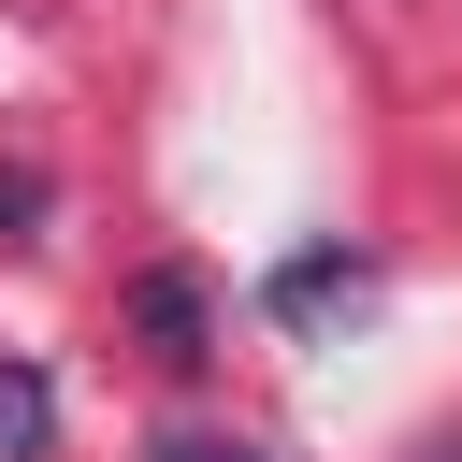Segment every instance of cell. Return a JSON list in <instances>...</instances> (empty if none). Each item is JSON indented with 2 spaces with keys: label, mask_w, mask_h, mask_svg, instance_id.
<instances>
[{
  "label": "cell",
  "mask_w": 462,
  "mask_h": 462,
  "mask_svg": "<svg viewBox=\"0 0 462 462\" xmlns=\"http://www.w3.org/2000/svg\"><path fill=\"white\" fill-rule=\"evenodd\" d=\"M130 332H144V361L202 375V361H217V289H202V274H173V260H159V274H130Z\"/></svg>",
  "instance_id": "cell-1"
},
{
  "label": "cell",
  "mask_w": 462,
  "mask_h": 462,
  "mask_svg": "<svg viewBox=\"0 0 462 462\" xmlns=\"http://www.w3.org/2000/svg\"><path fill=\"white\" fill-rule=\"evenodd\" d=\"M419 462H462V433H433V448H419Z\"/></svg>",
  "instance_id": "cell-6"
},
{
  "label": "cell",
  "mask_w": 462,
  "mask_h": 462,
  "mask_svg": "<svg viewBox=\"0 0 462 462\" xmlns=\"http://www.w3.org/2000/svg\"><path fill=\"white\" fill-rule=\"evenodd\" d=\"M361 289H375V260H361V245H303V260H274V289H260V303H274L289 332H318V318H332V303H361Z\"/></svg>",
  "instance_id": "cell-2"
},
{
  "label": "cell",
  "mask_w": 462,
  "mask_h": 462,
  "mask_svg": "<svg viewBox=\"0 0 462 462\" xmlns=\"http://www.w3.org/2000/svg\"><path fill=\"white\" fill-rule=\"evenodd\" d=\"M144 462H274V448H245V433H159Z\"/></svg>",
  "instance_id": "cell-5"
},
{
  "label": "cell",
  "mask_w": 462,
  "mask_h": 462,
  "mask_svg": "<svg viewBox=\"0 0 462 462\" xmlns=\"http://www.w3.org/2000/svg\"><path fill=\"white\" fill-rule=\"evenodd\" d=\"M0 231H14V245L43 231V173H29V159H0Z\"/></svg>",
  "instance_id": "cell-4"
},
{
  "label": "cell",
  "mask_w": 462,
  "mask_h": 462,
  "mask_svg": "<svg viewBox=\"0 0 462 462\" xmlns=\"http://www.w3.org/2000/svg\"><path fill=\"white\" fill-rule=\"evenodd\" d=\"M58 448V390H43V361H0V462H43Z\"/></svg>",
  "instance_id": "cell-3"
}]
</instances>
